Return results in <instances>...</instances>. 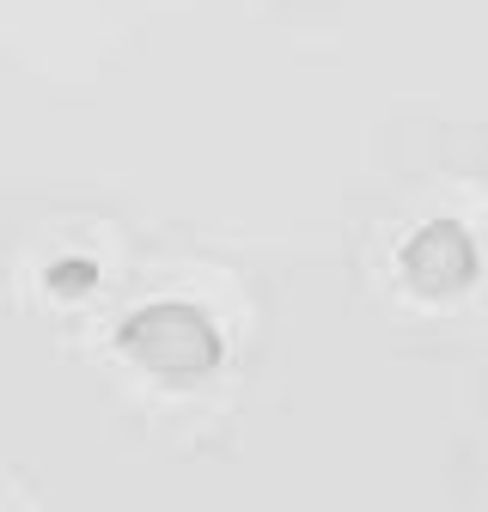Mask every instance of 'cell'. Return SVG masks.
Instances as JSON below:
<instances>
[{
    "mask_svg": "<svg viewBox=\"0 0 488 512\" xmlns=\"http://www.w3.org/2000/svg\"><path fill=\"white\" fill-rule=\"evenodd\" d=\"M116 348L129 366H141L147 378L159 384H196V378H214L220 360H226V336L220 324L190 305V299H153V305H135L129 317L116 324Z\"/></svg>",
    "mask_w": 488,
    "mask_h": 512,
    "instance_id": "cell-1",
    "label": "cell"
},
{
    "mask_svg": "<svg viewBox=\"0 0 488 512\" xmlns=\"http://www.w3.org/2000/svg\"><path fill=\"white\" fill-rule=\"evenodd\" d=\"M397 269H403V287L415 299H464L482 275V244L464 220L440 214V220H421L403 250H397Z\"/></svg>",
    "mask_w": 488,
    "mask_h": 512,
    "instance_id": "cell-2",
    "label": "cell"
},
{
    "mask_svg": "<svg viewBox=\"0 0 488 512\" xmlns=\"http://www.w3.org/2000/svg\"><path fill=\"white\" fill-rule=\"evenodd\" d=\"M43 287L55 299H86L98 287V263H92V256H55V263L43 269Z\"/></svg>",
    "mask_w": 488,
    "mask_h": 512,
    "instance_id": "cell-3",
    "label": "cell"
}]
</instances>
